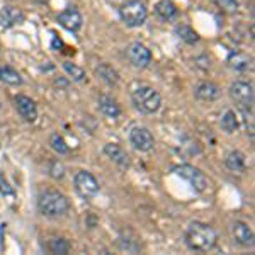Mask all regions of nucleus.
Wrapping results in <instances>:
<instances>
[{
  "label": "nucleus",
  "mask_w": 255,
  "mask_h": 255,
  "mask_svg": "<svg viewBox=\"0 0 255 255\" xmlns=\"http://www.w3.org/2000/svg\"><path fill=\"white\" fill-rule=\"evenodd\" d=\"M218 242V233L213 226L201 221H194L186 230V244L191 250L196 252H208Z\"/></svg>",
  "instance_id": "obj_1"
},
{
  "label": "nucleus",
  "mask_w": 255,
  "mask_h": 255,
  "mask_svg": "<svg viewBox=\"0 0 255 255\" xmlns=\"http://www.w3.org/2000/svg\"><path fill=\"white\" fill-rule=\"evenodd\" d=\"M38 209L43 216L48 218H58L68 213L70 203L67 196H63L58 191H44L39 194Z\"/></svg>",
  "instance_id": "obj_2"
},
{
  "label": "nucleus",
  "mask_w": 255,
  "mask_h": 255,
  "mask_svg": "<svg viewBox=\"0 0 255 255\" xmlns=\"http://www.w3.org/2000/svg\"><path fill=\"white\" fill-rule=\"evenodd\" d=\"M131 101H133L134 108L143 114H153L157 113L162 106V97L153 87L141 85V87L134 89L131 94Z\"/></svg>",
  "instance_id": "obj_3"
},
{
  "label": "nucleus",
  "mask_w": 255,
  "mask_h": 255,
  "mask_svg": "<svg viewBox=\"0 0 255 255\" xmlns=\"http://www.w3.org/2000/svg\"><path fill=\"white\" fill-rule=\"evenodd\" d=\"M121 20L128 27H139L145 24L148 17V9L145 0H129L119 9Z\"/></svg>",
  "instance_id": "obj_4"
},
{
  "label": "nucleus",
  "mask_w": 255,
  "mask_h": 255,
  "mask_svg": "<svg viewBox=\"0 0 255 255\" xmlns=\"http://www.w3.org/2000/svg\"><path fill=\"white\" fill-rule=\"evenodd\" d=\"M172 172L177 174L179 177H182V179H186L197 192H206L208 191L209 180H208V177L199 170V168L189 165V163H184V165H175L174 168H172Z\"/></svg>",
  "instance_id": "obj_5"
},
{
  "label": "nucleus",
  "mask_w": 255,
  "mask_h": 255,
  "mask_svg": "<svg viewBox=\"0 0 255 255\" xmlns=\"http://www.w3.org/2000/svg\"><path fill=\"white\" fill-rule=\"evenodd\" d=\"M73 186L75 191L84 197V199H92L99 194V182L90 172L80 170L73 177Z\"/></svg>",
  "instance_id": "obj_6"
},
{
  "label": "nucleus",
  "mask_w": 255,
  "mask_h": 255,
  "mask_svg": "<svg viewBox=\"0 0 255 255\" xmlns=\"http://www.w3.org/2000/svg\"><path fill=\"white\" fill-rule=\"evenodd\" d=\"M230 96L233 101L240 106L242 109L252 111L254 108V87L252 84H247V82H235V84L230 87Z\"/></svg>",
  "instance_id": "obj_7"
},
{
  "label": "nucleus",
  "mask_w": 255,
  "mask_h": 255,
  "mask_svg": "<svg viewBox=\"0 0 255 255\" xmlns=\"http://www.w3.org/2000/svg\"><path fill=\"white\" fill-rule=\"evenodd\" d=\"M126 55H128V60L131 61V65L136 68H145L151 61L150 49L141 43H131L126 49Z\"/></svg>",
  "instance_id": "obj_8"
},
{
  "label": "nucleus",
  "mask_w": 255,
  "mask_h": 255,
  "mask_svg": "<svg viewBox=\"0 0 255 255\" xmlns=\"http://www.w3.org/2000/svg\"><path fill=\"white\" fill-rule=\"evenodd\" d=\"M56 20H58V24L61 27H65V29L70 31V32L80 31L82 22H84L79 9H77V7H72V5L67 7L63 12H60V14L56 15Z\"/></svg>",
  "instance_id": "obj_9"
},
{
  "label": "nucleus",
  "mask_w": 255,
  "mask_h": 255,
  "mask_svg": "<svg viewBox=\"0 0 255 255\" xmlns=\"http://www.w3.org/2000/svg\"><path fill=\"white\" fill-rule=\"evenodd\" d=\"M129 141H131V145L139 151H150L155 145L153 134H151L146 128H139V126L131 129Z\"/></svg>",
  "instance_id": "obj_10"
},
{
  "label": "nucleus",
  "mask_w": 255,
  "mask_h": 255,
  "mask_svg": "<svg viewBox=\"0 0 255 255\" xmlns=\"http://www.w3.org/2000/svg\"><path fill=\"white\" fill-rule=\"evenodd\" d=\"M24 19H26V15L19 7L3 5L0 9V27H3V29H10L17 24H22Z\"/></svg>",
  "instance_id": "obj_11"
},
{
  "label": "nucleus",
  "mask_w": 255,
  "mask_h": 255,
  "mask_svg": "<svg viewBox=\"0 0 255 255\" xmlns=\"http://www.w3.org/2000/svg\"><path fill=\"white\" fill-rule=\"evenodd\" d=\"M232 237L238 245L245 247V249L254 247V244H255V237H254L252 228H250L247 223H244V221H235V223L232 225Z\"/></svg>",
  "instance_id": "obj_12"
},
{
  "label": "nucleus",
  "mask_w": 255,
  "mask_h": 255,
  "mask_svg": "<svg viewBox=\"0 0 255 255\" xmlns=\"http://www.w3.org/2000/svg\"><path fill=\"white\" fill-rule=\"evenodd\" d=\"M15 109H17L19 116L27 123H34L38 119V109H36V104L32 99L27 96H15L14 99Z\"/></svg>",
  "instance_id": "obj_13"
},
{
  "label": "nucleus",
  "mask_w": 255,
  "mask_h": 255,
  "mask_svg": "<svg viewBox=\"0 0 255 255\" xmlns=\"http://www.w3.org/2000/svg\"><path fill=\"white\" fill-rule=\"evenodd\" d=\"M104 153L108 155V157L121 168L129 167V163H131L129 162V155H128L126 151L123 150V146L118 145V143H108V145L104 146Z\"/></svg>",
  "instance_id": "obj_14"
},
{
  "label": "nucleus",
  "mask_w": 255,
  "mask_h": 255,
  "mask_svg": "<svg viewBox=\"0 0 255 255\" xmlns=\"http://www.w3.org/2000/svg\"><path fill=\"white\" fill-rule=\"evenodd\" d=\"M194 96L199 101H216L221 96V89L216 84H213V82H201L194 89Z\"/></svg>",
  "instance_id": "obj_15"
},
{
  "label": "nucleus",
  "mask_w": 255,
  "mask_h": 255,
  "mask_svg": "<svg viewBox=\"0 0 255 255\" xmlns=\"http://www.w3.org/2000/svg\"><path fill=\"white\" fill-rule=\"evenodd\" d=\"M228 65L237 72H247V70L252 68V58L247 53L232 51L228 55Z\"/></svg>",
  "instance_id": "obj_16"
},
{
  "label": "nucleus",
  "mask_w": 255,
  "mask_h": 255,
  "mask_svg": "<svg viewBox=\"0 0 255 255\" xmlns=\"http://www.w3.org/2000/svg\"><path fill=\"white\" fill-rule=\"evenodd\" d=\"M226 167L228 170L232 172H237V174H244L247 170V160H245V155L242 153L240 150H233L226 155Z\"/></svg>",
  "instance_id": "obj_17"
},
{
  "label": "nucleus",
  "mask_w": 255,
  "mask_h": 255,
  "mask_svg": "<svg viewBox=\"0 0 255 255\" xmlns=\"http://www.w3.org/2000/svg\"><path fill=\"white\" fill-rule=\"evenodd\" d=\"M99 109H101V113L104 116H108L111 119H116L121 116V108L118 106V102L108 96L99 97Z\"/></svg>",
  "instance_id": "obj_18"
},
{
  "label": "nucleus",
  "mask_w": 255,
  "mask_h": 255,
  "mask_svg": "<svg viewBox=\"0 0 255 255\" xmlns=\"http://www.w3.org/2000/svg\"><path fill=\"white\" fill-rule=\"evenodd\" d=\"M155 12L160 19L163 20H170L177 15V5L172 0H158L155 3Z\"/></svg>",
  "instance_id": "obj_19"
},
{
  "label": "nucleus",
  "mask_w": 255,
  "mask_h": 255,
  "mask_svg": "<svg viewBox=\"0 0 255 255\" xmlns=\"http://www.w3.org/2000/svg\"><path fill=\"white\" fill-rule=\"evenodd\" d=\"M0 82L7 85H12V87H17V85L22 84V77L15 68L9 67V65H3L0 67Z\"/></svg>",
  "instance_id": "obj_20"
},
{
  "label": "nucleus",
  "mask_w": 255,
  "mask_h": 255,
  "mask_svg": "<svg viewBox=\"0 0 255 255\" xmlns=\"http://www.w3.org/2000/svg\"><path fill=\"white\" fill-rule=\"evenodd\" d=\"M96 72H97V75L109 85H116L119 82V73L113 67H111L109 63H101L97 67Z\"/></svg>",
  "instance_id": "obj_21"
},
{
  "label": "nucleus",
  "mask_w": 255,
  "mask_h": 255,
  "mask_svg": "<svg viewBox=\"0 0 255 255\" xmlns=\"http://www.w3.org/2000/svg\"><path fill=\"white\" fill-rule=\"evenodd\" d=\"M221 129L226 131V133H235V131L238 129V116L235 114V111L228 109L226 113L223 114V118H221Z\"/></svg>",
  "instance_id": "obj_22"
},
{
  "label": "nucleus",
  "mask_w": 255,
  "mask_h": 255,
  "mask_svg": "<svg viewBox=\"0 0 255 255\" xmlns=\"http://www.w3.org/2000/svg\"><path fill=\"white\" fill-rule=\"evenodd\" d=\"M175 32L179 34L180 39H184L187 44H194L199 41V36H197V32L192 29L191 26H186V24H182V26H177Z\"/></svg>",
  "instance_id": "obj_23"
},
{
  "label": "nucleus",
  "mask_w": 255,
  "mask_h": 255,
  "mask_svg": "<svg viewBox=\"0 0 255 255\" xmlns=\"http://www.w3.org/2000/svg\"><path fill=\"white\" fill-rule=\"evenodd\" d=\"M63 70L70 75V79L75 80V82H84L85 80V70L77 67L75 63H72V61H65L63 63Z\"/></svg>",
  "instance_id": "obj_24"
},
{
  "label": "nucleus",
  "mask_w": 255,
  "mask_h": 255,
  "mask_svg": "<svg viewBox=\"0 0 255 255\" xmlns=\"http://www.w3.org/2000/svg\"><path fill=\"white\" fill-rule=\"evenodd\" d=\"M48 250L51 254H68L70 250V244L65 238H51V240L48 242Z\"/></svg>",
  "instance_id": "obj_25"
},
{
  "label": "nucleus",
  "mask_w": 255,
  "mask_h": 255,
  "mask_svg": "<svg viewBox=\"0 0 255 255\" xmlns=\"http://www.w3.org/2000/svg\"><path fill=\"white\" fill-rule=\"evenodd\" d=\"M49 145H51V148L58 155L68 153V145L65 143L63 136H60V134H51V138H49Z\"/></svg>",
  "instance_id": "obj_26"
},
{
  "label": "nucleus",
  "mask_w": 255,
  "mask_h": 255,
  "mask_svg": "<svg viewBox=\"0 0 255 255\" xmlns=\"http://www.w3.org/2000/svg\"><path fill=\"white\" fill-rule=\"evenodd\" d=\"M0 194H2L3 197H14L15 196L14 187L9 184V180H7V177L3 175L2 170H0Z\"/></svg>",
  "instance_id": "obj_27"
},
{
  "label": "nucleus",
  "mask_w": 255,
  "mask_h": 255,
  "mask_svg": "<svg viewBox=\"0 0 255 255\" xmlns=\"http://www.w3.org/2000/svg\"><path fill=\"white\" fill-rule=\"evenodd\" d=\"M216 5L226 14H235L238 10V0H215Z\"/></svg>",
  "instance_id": "obj_28"
},
{
  "label": "nucleus",
  "mask_w": 255,
  "mask_h": 255,
  "mask_svg": "<svg viewBox=\"0 0 255 255\" xmlns=\"http://www.w3.org/2000/svg\"><path fill=\"white\" fill-rule=\"evenodd\" d=\"M49 174H51V177H55V179H61L65 175V168L60 162H53L51 168H49Z\"/></svg>",
  "instance_id": "obj_29"
},
{
  "label": "nucleus",
  "mask_w": 255,
  "mask_h": 255,
  "mask_svg": "<svg viewBox=\"0 0 255 255\" xmlns=\"http://www.w3.org/2000/svg\"><path fill=\"white\" fill-rule=\"evenodd\" d=\"M61 46H63V41H61L58 36H55V38H53V41H51V48L56 49V48H61Z\"/></svg>",
  "instance_id": "obj_30"
},
{
  "label": "nucleus",
  "mask_w": 255,
  "mask_h": 255,
  "mask_svg": "<svg viewBox=\"0 0 255 255\" xmlns=\"http://www.w3.org/2000/svg\"><path fill=\"white\" fill-rule=\"evenodd\" d=\"M36 2H39V3H46V2H49V0H36Z\"/></svg>",
  "instance_id": "obj_31"
}]
</instances>
